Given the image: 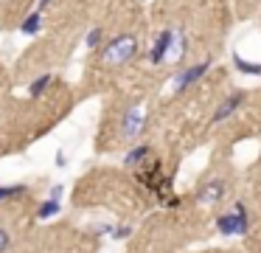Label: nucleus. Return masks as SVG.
I'll list each match as a JSON object with an SVG mask.
<instances>
[{
    "instance_id": "1",
    "label": "nucleus",
    "mask_w": 261,
    "mask_h": 253,
    "mask_svg": "<svg viewBox=\"0 0 261 253\" xmlns=\"http://www.w3.org/2000/svg\"><path fill=\"white\" fill-rule=\"evenodd\" d=\"M135 54H138V37L135 34H118V37H113L107 45H104L101 62L110 65V67L126 65L129 59H135Z\"/></svg>"
},
{
    "instance_id": "5",
    "label": "nucleus",
    "mask_w": 261,
    "mask_h": 253,
    "mask_svg": "<svg viewBox=\"0 0 261 253\" xmlns=\"http://www.w3.org/2000/svg\"><path fill=\"white\" fill-rule=\"evenodd\" d=\"M171 42H174V31H171V28H166V31H160L158 37H154V45H152V51H149V62H152V65H163V62L169 59Z\"/></svg>"
},
{
    "instance_id": "2",
    "label": "nucleus",
    "mask_w": 261,
    "mask_h": 253,
    "mask_svg": "<svg viewBox=\"0 0 261 253\" xmlns=\"http://www.w3.org/2000/svg\"><path fill=\"white\" fill-rule=\"evenodd\" d=\"M216 231H219L222 236H244L247 234L250 231V217H247V208H244L242 200L233 205V211L216 217Z\"/></svg>"
},
{
    "instance_id": "19",
    "label": "nucleus",
    "mask_w": 261,
    "mask_h": 253,
    "mask_svg": "<svg viewBox=\"0 0 261 253\" xmlns=\"http://www.w3.org/2000/svg\"><path fill=\"white\" fill-rule=\"evenodd\" d=\"M48 3H51V0H40V11H42V9H45V6H48Z\"/></svg>"
},
{
    "instance_id": "3",
    "label": "nucleus",
    "mask_w": 261,
    "mask_h": 253,
    "mask_svg": "<svg viewBox=\"0 0 261 253\" xmlns=\"http://www.w3.org/2000/svg\"><path fill=\"white\" fill-rule=\"evenodd\" d=\"M146 127V107L143 104H129L121 116V138L124 141H135Z\"/></svg>"
},
{
    "instance_id": "7",
    "label": "nucleus",
    "mask_w": 261,
    "mask_h": 253,
    "mask_svg": "<svg viewBox=\"0 0 261 253\" xmlns=\"http://www.w3.org/2000/svg\"><path fill=\"white\" fill-rule=\"evenodd\" d=\"M242 104H244V93H242V90H239V93H233V96H227V99L214 110V116H211V124H222V121H227V118H230Z\"/></svg>"
},
{
    "instance_id": "9",
    "label": "nucleus",
    "mask_w": 261,
    "mask_h": 253,
    "mask_svg": "<svg viewBox=\"0 0 261 253\" xmlns=\"http://www.w3.org/2000/svg\"><path fill=\"white\" fill-rule=\"evenodd\" d=\"M40 31H42V11L37 9V11H31V14L20 22V34H25V37H37Z\"/></svg>"
},
{
    "instance_id": "13",
    "label": "nucleus",
    "mask_w": 261,
    "mask_h": 253,
    "mask_svg": "<svg viewBox=\"0 0 261 253\" xmlns=\"http://www.w3.org/2000/svg\"><path fill=\"white\" fill-rule=\"evenodd\" d=\"M182 54H186V37H182V31H174V42H171L169 56L171 59H180Z\"/></svg>"
},
{
    "instance_id": "18",
    "label": "nucleus",
    "mask_w": 261,
    "mask_h": 253,
    "mask_svg": "<svg viewBox=\"0 0 261 253\" xmlns=\"http://www.w3.org/2000/svg\"><path fill=\"white\" fill-rule=\"evenodd\" d=\"M62 191H65V186L57 183V186L51 189V194H48V197H51V200H62Z\"/></svg>"
},
{
    "instance_id": "6",
    "label": "nucleus",
    "mask_w": 261,
    "mask_h": 253,
    "mask_svg": "<svg viewBox=\"0 0 261 253\" xmlns=\"http://www.w3.org/2000/svg\"><path fill=\"white\" fill-rule=\"evenodd\" d=\"M225 180L222 177H214V180H208L205 186H199V191H197V202L199 205H214V202H219L222 197H225Z\"/></svg>"
},
{
    "instance_id": "15",
    "label": "nucleus",
    "mask_w": 261,
    "mask_h": 253,
    "mask_svg": "<svg viewBox=\"0 0 261 253\" xmlns=\"http://www.w3.org/2000/svg\"><path fill=\"white\" fill-rule=\"evenodd\" d=\"M101 39H104V31H101V28H90V31H87V37H85V45H87V48H98V45H101Z\"/></svg>"
},
{
    "instance_id": "8",
    "label": "nucleus",
    "mask_w": 261,
    "mask_h": 253,
    "mask_svg": "<svg viewBox=\"0 0 261 253\" xmlns=\"http://www.w3.org/2000/svg\"><path fill=\"white\" fill-rule=\"evenodd\" d=\"M149 155H152V146H149V144H138V146H132V149L124 155V166L126 169H135V166H141Z\"/></svg>"
},
{
    "instance_id": "14",
    "label": "nucleus",
    "mask_w": 261,
    "mask_h": 253,
    "mask_svg": "<svg viewBox=\"0 0 261 253\" xmlns=\"http://www.w3.org/2000/svg\"><path fill=\"white\" fill-rule=\"evenodd\" d=\"M20 194H25V186H0V202L20 197Z\"/></svg>"
},
{
    "instance_id": "11",
    "label": "nucleus",
    "mask_w": 261,
    "mask_h": 253,
    "mask_svg": "<svg viewBox=\"0 0 261 253\" xmlns=\"http://www.w3.org/2000/svg\"><path fill=\"white\" fill-rule=\"evenodd\" d=\"M51 82H54L51 73H42V76H37L34 82L29 84V96H31V99H40V96L45 93L48 87H51Z\"/></svg>"
},
{
    "instance_id": "12",
    "label": "nucleus",
    "mask_w": 261,
    "mask_h": 253,
    "mask_svg": "<svg viewBox=\"0 0 261 253\" xmlns=\"http://www.w3.org/2000/svg\"><path fill=\"white\" fill-rule=\"evenodd\" d=\"M233 65H236L239 73H247V76H261V62H247L239 54H233Z\"/></svg>"
},
{
    "instance_id": "10",
    "label": "nucleus",
    "mask_w": 261,
    "mask_h": 253,
    "mask_svg": "<svg viewBox=\"0 0 261 253\" xmlns=\"http://www.w3.org/2000/svg\"><path fill=\"white\" fill-rule=\"evenodd\" d=\"M62 211V202L59 200H42L40 205H37V219H51V217H57V214Z\"/></svg>"
},
{
    "instance_id": "16",
    "label": "nucleus",
    "mask_w": 261,
    "mask_h": 253,
    "mask_svg": "<svg viewBox=\"0 0 261 253\" xmlns=\"http://www.w3.org/2000/svg\"><path fill=\"white\" fill-rule=\"evenodd\" d=\"M110 234H113V239H126V236L132 234V228H129V225H115Z\"/></svg>"
},
{
    "instance_id": "17",
    "label": "nucleus",
    "mask_w": 261,
    "mask_h": 253,
    "mask_svg": "<svg viewBox=\"0 0 261 253\" xmlns=\"http://www.w3.org/2000/svg\"><path fill=\"white\" fill-rule=\"evenodd\" d=\"M9 247H12V234L6 228H0V253H6Z\"/></svg>"
},
{
    "instance_id": "4",
    "label": "nucleus",
    "mask_w": 261,
    "mask_h": 253,
    "mask_svg": "<svg viewBox=\"0 0 261 253\" xmlns=\"http://www.w3.org/2000/svg\"><path fill=\"white\" fill-rule=\"evenodd\" d=\"M211 65H214V59H211V56H205L202 62H197V65H188L182 73H177V79H174V93H186L191 84H197L199 79H202L205 73L211 71Z\"/></svg>"
}]
</instances>
